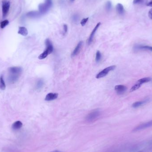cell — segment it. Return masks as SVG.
<instances>
[{"label": "cell", "instance_id": "1", "mask_svg": "<svg viewBox=\"0 0 152 152\" xmlns=\"http://www.w3.org/2000/svg\"><path fill=\"white\" fill-rule=\"evenodd\" d=\"M22 68L20 67H12L8 68V72L10 75L8 80L10 83H14L16 82L22 72Z\"/></svg>", "mask_w": 152, "mask_h": 152}, {"label": "cell", "instance_id": "2", "mask_svg": "<svg viewBox=\"0 0 152 152\" xmlns=\"http://www.w3.org/2000/svg\"><path fill=\"white\" fill-rule=\"evenodd\" d=\"M52 5V0H46L44 3L39 4V12L40 14H45L51 7Z\"/></svg>", "mask_w": 152, "mask_h": 152}, {"label": "cell", "instance_id": "3", "mask_svg": "<svg viewBox=\"0 0 152 152\" xmlns=\"http://www.w3.org/2000/svg\"><path fill=\"white\" fill-rule=\"evenodd\" d=\"M100 112L98 109H96L90 112L87 116H86V120L88 122H92L96 120L100 116Z\"/></svg>", "mask_w": 152, "mask_h": 152}, {"label": "cell", "instance_id": "4", "mask_svg": "<svg viewBox=\"0 0 152 152\" xmlns=\"http://www.w3.org/2000/svg\"><path fill=\"white\" fill-rule=\"evenodd\" d=\"M10 3L7 0H3L2 2V12L3 18H6L10 8Z\"/></svg>", "mask_w": 152, "mask_h": 152}, {"label": "cell", "instance_id": "5", "mask_svg": "<svg viewBox=\"0 0 152 152\" xmlns=\"http://www.w3.org/2000/svg\"><path fill=\"white\" fill-rule=\"evenodd\" d=\"M115 68H116L115 66H109L107 68H105L104 69L102 70L101 72H99L98 74L96 75V78L99 79V78H103L104 76H106L110 71L114 70Z\"/></svg>", "mask_w": 152, "mask_h": 152}, {"label": "cell", "instance_id": "6", "mask_svg": "<svg viewBox=\"0 0 152 152\" xmlns=\"http://www.w3.org/2000/svg\"><path fill=\"white\" fill-rule=\"evenodd\" d=\"M151 127H152V120L143 124H140L138 126H136L134 128V130H133V132H137L140 130L146 129L147 128H150Z\"/></svg>", "mask_w": 152, "mask_h": 152}, {"label": "cell", "instance_id": "7", "mask_svg": "<svg viewBox=\"0 0 152 152\" xmlns=\"http://www.w3.org/2000/svg\"><path fill=\"white\" fill-rule=\"evenodd\" d=\"M114 89L118 94L121 95L125 92L127 90V88L126 86H124V85L119 84L115 86Z\"/></svg>", "mask_w": 152, "mask_h": 152}, {"label": "cell", "instance_id": "8", "mask_svg": "<svg viewBox=\"0 0 152 152\" xmlns=\"http://www.w3.org/2000/svg\"><path fill=\"white\" fill-rule=\"evenodd\" d=\"M45 44L46 46V50L48 51L49 54H51L54 51V47L52 46V42L49 39H47L45 41Z\"/></svg>", "mask_w": 152, "mask_h": 152}, {"label": "cell", "instance_id": "9", "mask_svg": "<svg viewBox=\"0 0 152 152\" xmlns=\"http://www.w3.org/2000/svg\"><path fill=\"white\" fill-rule=\"evenodd\" d=\"M100 22L98 23V24H96V26L95 27L94 29L92 31V32H91V34H90V36L89 38H88V44H90L92 43V40H93V39H94V38L95 34V33H96V30H98V28H99V27L100 26Z\"/></svg>", "mask_w": 152, "mask_h": 152}, {"label": "cell", "instance_id": "10", "mask_svg": "<svg viewBox=\"0 0 152 152\" xmlns=\"http://www.w3.org/2000/svg\"><path fill=\"white\" fill-rule=\"evenodd\" d=\"M83 43V42L82 41H80L78 43V45L74 48V50L72 52V54H71V56L72 57H74L76 55H77L79 53L80 50L82 47Z\"/></svg>", "mask_w": 152, "mask_h": 152}, {"label": "cell", "instance_id": "11", "mask_svg": "<svg viewBox=\"0 0 152 152\" xmlns=\"http://www.w3.org/2000/svg\"><path fill=\"white\" fill-rule=\"evenodd\" d=\"M58 93L50 92L46 95L44 100L46 101H51L56 99L58 98Z\"/></svg>", "mask_w": 152, "mask_h": 152}, {"label": "cell", "instance_id": "12", "mask_svg": "<svg viewBox=\"0 0 152 152\" xmlns=\"http://www.w3.org/2000/svg\"><path fill=\"white\" fill-rule=\"evenodd\" d=\"M28 18H39L40 15V14L39 11H32L28 12L26 14Z\"/></svg>", "mask_w": 152, "mask_h": 152}, {"label": "cell", "instance_id": "13", "mask_svg": "<svg viewBox=\"0 0 152 152\" xmlns=\"http://www.w3.org/2000/svg\"><path fill=\"white\" fill-rule=\"evenodd\" d=\"M148 100H144L134 102V103H133L132 104V107L134 108H138L143 105L144 104H146V103L148 102Z\"/></svg>", "mask_w": 152, "mask_h": 152}, {"label": "cell", "instance_id": "14", "mask_svg": "<svg viewBox=\"0 0 152 152\" xmlns=\"http://www.w3.org/2000/svg\"><path fill=\"white\" fill-rule=\"evenodd\" d=\"M135 48L136 50H150L152 51V46H135Z\"/></svg>", "mask_w": 152, "mask_h": 152}, {"label": "cell", "instance_id": "15", "mask_svg": "<svg viewBox=\"0 0 152 152\" xmlns=\"http://www.w3.org/2000/svg\"><path fill=\"white\" fill-rule=\"evenodd\" d=\"M22 123L20 121H16L12 124V128L14 130H18L22 127Z\"/></svg>", "mask_w": 152, "mask_h": 152}, {"label": "cell", "instance_id": "16", "mask_svg": "<svg viewBox=\"0 0 152 152\" xmlns=\"http://www.w3.org/2000/svg\"><path fill=\"white\" fill-rule=\"evenodd\" d=\"M116 10L118 14L120 15H123L124 12V7L122 6V4L118 3L116 6Z\"/></svg>", "mask_w": 152, "mask_h": 152}, {"label": "cell", "instance_id": "17", "mask_svg": "<svg viewBox=\"0 0 152 152\" xmlns=\"http://www.w3.org/2000/svg\"><path fill=\"white\" fill-rule=\"evenodd\" d=\"M18 34L22 35V36H26L28 34V30L24 27H20L19 28Z\"/></svg>", "mask_w": 152, "mask_h": 152}, {"label": "cell", "instance_id": "18", "mask_svg": "<svg viewBox=\"0 0 152 152\" xmlns=\"http://www.w3.org/2000/svg\"><path fill=\"white\" fill-rule=\"evenodd\" d=\"M6 88V85L4 82V79L3 76L0 77V89L1 90H4Z\"/></svg>", "mask_w": 152, "mask_h": 152}, {"label": "cell", "instance_id": "19", "mask_svg": "<svg viewBox=\"0 0 152 152\" xmlns=\"http://www.w3.org/2000/svg\"><path fill=\"white\" fill-rule=\"evenodd\" d=\"M48 52L47 50H45L44 52H42V54H40L38 56V59L40 60H42L44 58H46V57L49 55Z\"/></svg>", "mask_w": 152, "mask_h": 152}, {"label": "cell", "instance_id": "20", "mask_svg": "<svg viewBox=\"0 0 152 152\" xmlns=\"http://www.w3.org/2000/svg\"><path fill=\"white\" fill-rule=\"evenodd\" d=\"M142 84H140L139 83H138V82H136V84H135L134 86H132V88H130V92H134V91L138 90V88H139L140 87V86H142Z\"/></svg>", "mask_w": 152, "mask_h": 152}, {"label": "cell", "instance_id": "21", "mask_svg": "<svg viewBox=\"0 0 152 152\" xmlns=\"http://www.w3.org/2000/svg\"><path fill=\"white\" fill-rule=\"evenodd\" d=\"M150 80H151V78H145L140 79L139 80H138V81L137 82L142 84L144 83L149 82Z\"/></svg>", "mask_w": 152, "mask_h": 152}, {"label": "cell", "instance_id": "22", "mask_svg": "<svg viewBox=\"0 0 152 152\" xmlns=\"http://www.w3.org/2000/svg\"><path fill=\"white\" fill-rule=\"evenodd\" d=\"M102 59V54L99 51H98L96 52V62H100Z\"/></svg>", "mask_w": 152, "mask_h": 152}, {"label": "cell", "instance_id": "23", "mask_svg": "<svg viewBox=\"0 0 152 152\" xmlns=\"http://www.w3.org/2000/svg\"><path fill=\"white\" fill-rule=\"evenodd\" d=\"M8 24H9V22L8 20H4L3 21H2V22H0V28H4L7 26H8Z\"/></svg>", "mask_w": 152, "mask_h": 152}, {"label": "cell", "instance_id": "24", "mask_svg": "<svg viewBox=\"0 0 152 152\" xmlns=\"http://www.w3.org/2000/svg\"><path fill=\"white\" fill-rule=\"evenodd\" d=\"M44 84V82L43 80H39L38 81V82L37 83V84H36V87L37 88L39 89L40 88H42Z\"/></svg>", "mask_w": 152, "mask_h": 152}, {"label": "cell", "instance_id": "25", "mask_svg": "<svg viewBox=\"0 0 152 152\" xmlns=\"http://www.w3.org/2000/svg\"><path fill=\"white\" fill-rule=\"evenodd\" d=\"M112 8V4H111V2H110V1H108L106 3V10L107 11H110L111 10Z\"/></svg>", "mask_w": 152, "mask_h": 152}, {"label": "cell", "instance_id": "26", "mask_svg": "<svg viewBox=\"0 0 152 152\" xmlns=\"http://www.w3.org/2000/svg\"><path fill=\"white\" fill-rule=\"evenodd\" d=\"M88 18L83 19L82 20L81 22H80V24H81V25H82V26H84V25L86 24L87 22V21L88 20Z\"/></svg>", "mask_w": 152, "mask_h": 152}, {"label": "cell", "instance_id": "27", "mask_svg": "<svg viewBox=\"0 0 152 152\" xmlns=\"http://www.w3.org/2000/svg\"><path fill=\"white\" fill-rule=\"evenodd\" d=\"M144 0H134L133 3L134 4H142L144 2Z\"/></svg>", "mask_w": 152, "mask_h": 152}, {"label": "cell", "instance_id": "28", "mask_svg": "<svg viewBox=\"0 0 152 152\" xmlns=\"http://www.w3.org/2000/svg\"><path fill=\"white\" fill-rule=\"evenodd\" d=\"M72 18V20H74V22H77L79 19V16H78V15L75 14V15H74L73 16Z\"/></svg>", "mask_w": 152, "mask_h": 152}, {"label": "cell", "instance_id": "29", "mask_svg": "<svg viewBox=\"0 0 152 152\" xmlns=\"http://www.w3.org/2000/svg\"><path fill=\"white\" fill-rule=\"evenodd\" d=\"M63 28H64V35L66 34L67 32V30H68V26H67L64 24L63 26Z\"/></svg>", "mask_w": 152, "mask_h": 152}, {"label": "cell", "instance_id": "30", "mask_svg": "<svg viewBox=\"0 0 152 152\" xmlns=\"http://www.w3.org/2000/svg\"><path fill=\"white\" fill-rule=\"evenodd\" d=\"M148 17L152 19V8H151L149 12H148Z\"/></svg>", "mask_w": 152, "mask_h": 152}, {"label": "cell", "instance_id": "31", "mask_svg": "<svg viewBox=\"0 0 152 152\" xmlns=\"http://www.w3.org/2000/svg\"><path fill=\"white\" fill-rule=\"evenodd\" d=\"M147 6H150V7H152V0L147 4Z\"/></svg>", "mask_w": 152, "mask_h": 152}, {"label": "cell", "instance_id": "32", "mask_svg": "<svg viewBox=\"0 0 152 152\" xmlns=\"http://www.w3.org/2000/svg\"><path fill=\"white\" fill-rule=\"evenodd\" d=\"M61 152V151H58V150H54V151H51V152Z\"/></svg>", "mask_w": 152, "mask_h": 152}, {"label": "cell", "instance_id": "33", "mask_svg": "<svg viewBox=\"0 0 152 152\" xmlns=\"http://www.w3.org/2000/svg\"><path fill=\"white\" fill-rule=\"evenodd\" d=\"M74 0H70V1L71 2H74Z\"/></svg>", "mask_w": 152, "mask_h": 152}, {"label": "cell", "instance_id": "34", "mask_svg": "<svg viewBox=\"0 0 152 152\" xmlns=\"http://www.w3.org/2000/svg\"></svg>", "mask_w": 152, "mask_h": 152}]
</instances>
